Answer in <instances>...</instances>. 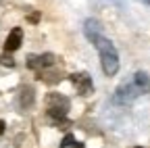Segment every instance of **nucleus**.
I'll return each mask as SVG.
<instances>
[{
  "mask_svg": "<svg viewBox=\"0 0 150 148\" xmlns=\"http://www.w3.org/2000/svg\"><path fill=\"white\" fill-rule=\"evenodd\" d=\"M83 31H86V38L90 40V42H94L100 35V31H102V27H100V23L96 21V19H88L86 21V25H83Z\"/></svg>",
  "mask_w": 150,
  "mask_h": 148,
  "instance_id": "obj_7",
  "label": "nucleus"
},
{
  "mask_svg": "<svg viewBox=\"0 0 150 148\" xmlns=\"http://www.w3.org/2000/svg\"><path fill=\"white\" fill-rule=\"evenodd\" d=\"M31 104H33V88L23 86L21 88V94H19V106L27 110V108H31Z\"/></svg>",
  "mask_w": 150,
  "mask_h": 148,
  "instance_id": "obj_8",
  "label": "nucleus"
},
{
  "mask_svg": "<svg viewBox=\"0 0 150 148\" xmlns=\"http://www.w3.org/2000/svg\"><path fill=\"white\" fill-rule=\"evenodd\" d=\"M131 84L138 88L140 94H150V77H148V73L136 71L134 73V81H131Z\"/></svg>",
  "mask_w": 150,
  "mask_h": 148,
  "instance_id": "obj_6",
  "label": "nucleus"
},
{
  "mask_svg": "<svg viewBox=\"0 0 150 148\" xmlns=\"http://www.w3.org/2000/svg\"><path fill=\"white\" fill-rule=\"evenodd\" d=\"M144 2H146V4H150V0H144Z\"/></svg>",
  "mask_w": 150,
  "mask_h": 148,
  "instance_id": "obj_15",
  "label": "nucleus"
},
{
  "mask_svg": "<svg viewBox=\"0 0 150 148\" xmlns=\"http://www.w3.org/2000/svg\"><path fill=\"white\" fill-rule=\"evenodd\" d=\"M138 94H140V92H138V88H136L134 84H125V86L117 88V92H115V102L127 104V102H131V100H134Z\"/></svg>",
  "mask_w": 150,
  "mask_h": 148,
  "instance_id": "obj_3",
  "label": "nucleus"
},
{
  "mask_svg": "<svg viewBox=\"0 0 150 148\" xmlns=\"http://www.w3.org/2000/svg\"><path fill=\"white\" fill-rule=\"evenodd\" d=\"M21 42H23V29L21 27H13V31L8 33V38L4 42V50L6 52H15V50H19Z\"/></svg>",
  "mask_w": 150,
  "mask_h": 148,
  "instance_id": "obj_5",
  "label": "nucleus"
},
{
  "mask_svg": "<svg viewBox=\"0 0 150 148\" xmlns=\"http://www.w3.org/2000/svg\"><path fill=\"white\" fill-rule=\"evenodd\" d=\"M27 67L33 71H40V54H29L27 57Z\"/></svg>",
  "mask_w": 150,
  "mask_h": 148,
  "instance_id": "obj_9",
  "label": "nucleus"
},
{
  "mask_svg": "<svg viewBox=\"0 0 150 148\" xmlns=\"http://www.w3.org/2000/svg\"><path fill=\"white\" fill-rule=\"evenodd\" d=\"M73 144H75V138H73V134H69V136H65V138H63L61 148H69V146H73Z\"/></svg>",
  "mask_w": 150,
  "mask_h": 148,
  "instance_id": "obj_11",
  "label": "nucleus"
},
{
  "mask_svg": "<svg viewBox=\"0 0 150 148\" xmlns=\"http://www.w3.org/2000/svg\"><path fill=\"white\" fill-rule=\"evenodd\" d=\"M27 19H29L31 23H35L38 19H40V15H38V13H35V15H29V17H27Z\"/></svg>",
  "mask_w": 150,
  "mask_h": 148,
  "instance_id": "obj_12",
  "label": "nucleus"
},
{
  "mask_svg": "<svg viewBox=\"0 0 150 148\" xmlns=\"http://www.w3.org/2000/svg\"><path fill=\"white\" fill-rule=\"evenodd\" d=\"M92 44L96 46V50H98V54H100V67H102V71H104V75H106V77L117 75V71H119V54H117L115 44H112L108 38H104L102 33H100Z\"/></svg>",
  "mask_w": 150,
  "mask_h": 148,
  "instance_id": "obj_1",
  "label": "nucleus"
},
{
  "mask_svg": "<svg viewBox=\"0 0 150 148\" xmlns=\"http://www.w3.org/2000/svg\"><path fill=\"white\" fill-rule=\"evenodd\" d=\"M136 148H142V146H136Z\"/></svg>",
  "mask_w": 150,
  "mask_h": 148,
  "instance_id": "obj_16",
  "label": "nucleus"
},
{
  "mask_svg": "<svg viewBox=\"0 0 150 148\" xmlns=\"http://www.w3.org/2000/svg\"><path fill=\"white\" fill-rule=\"evenodd\" d=\"M54 65V57L52 54H40V69H48Z\"/></svg>",
  "mask_w": 150,
  "mask_h": 148,
  "instance_id": "obj_10",
  "label": "nucleus"
},
{
  "mask_svg": "<svg viewBox=\"0 0 150 148\" xmlns=\"http://www.w3.org/2000/svg\"><path fill=\"white\" fill-rule=\"evenodd\" d=\"M73 146H75V148H83V144H77V142H75Z\"/></svg>",
  "mask_w": 150,
  "mask_h": 148,
  "instance_id": "obj_14",
  "label": "nucleus"
},
{
  "mask_svg": "<svg viewBox=\"0 0 150 148\" xmlns=\"http://www.w3.org/2000/svg\"><path fill=\"white\" fill-rule=\"evenodd\" d=\"M69 79L75 86L77 94H81V96H90L94 92V84H92V77L88 75V73H71Z\"/></svg>",
  "mask_w": 150,
  "mask_h": 148,
  "instance_id": "obj_2",
  "label": "nucleus"
},
{
  "mask_svg": "<svg viewBox=\"0 0 150 148\" xmlns=\"http://www.w3.org/2000/svg\"><path fill=\"white\" fill-rule=\"evenodd\" d=\"M46 106L48 108H56V110H69V100L63 96V94H59V92H50V94L46 96Z\"/></svg>",
  "mask_w": 150,
  "mask_h": 148,
  "instance_id": "obj_4",
  "label": "nucleus"
},
{
  "mask_svg": "<svg viewBox=\"0 0 150 148\" xmlns=\"http://www.w3.org/2000/svg\"><path fill=\"white\" fill-rule=\"evenodd\" d=\"M4 127H6V123H4L2 119H0V136H2V134H4Z\"/></svg>",
  "mask_w": 150,
  "mask_h": 148,
  "instance_id": "obj_13",
  "label": "nucleus"
}]
</instances>
